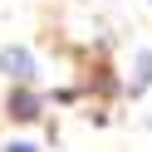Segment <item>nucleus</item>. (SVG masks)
Returning a JSON list of instances; mask_svg holds the SVG:
<instances>
[{"label":"nucleus","mask_w":152,"mask_h":152,"mask_svg":"<svg viewBox=\"0 0 152 152\" xmlns=\"http://www.w3.org/2000/svg\"><path fill=\"white\" fill-rule=\"evenodd\" d=\"M0 74H10L15 83H30V79H34V59H30V49H20V44L0 49Z\"/></svg>","instance_id":"f257e3e1"},{"label":"nucleus","mask_w":152,"mask_h":152,"mask_svg":"<svg viewBox=\"0 0 152 152\" xmlns=\"http://www.w3.org/2000/svg\"><path fill=\"white\" fill-rule=\"evenodd\" d=\"M10 118H15V123H34V118H39V93H30V88L20 83V88L10 93Z\"/></svg>","instance_id":"f03ea898"},{"label":"nucleus","mask_w":152,"mask_h":152,"mask_svg":"<svg viewBox=\"0 0 152 152\" xmlns=\"http://www.w3.org/2000/svg\"><path fill=\"white\" fill-rule=\"evenodd\" d=\"M147 83H152V49H137V64H132V79H128L132 98H137V93H147Z\"/></svg>","instance_id":"7ed1b4c3"},{"label":"nucleus","mask_w":152,"mask_h":152,"mask_svg":"<svg viewBox=\"0 0 152 152\" xmlns=\"http://www.w3.org/2000/svg\"><path fill=\"white\" fill-rule=\"evenodd\" d=\"M5 152H34V147H30V142H10Z\"/></svg>","instance_id":"20e7f679"}]
</instances>
